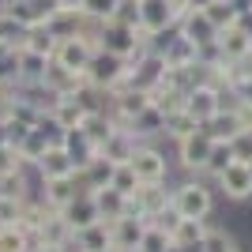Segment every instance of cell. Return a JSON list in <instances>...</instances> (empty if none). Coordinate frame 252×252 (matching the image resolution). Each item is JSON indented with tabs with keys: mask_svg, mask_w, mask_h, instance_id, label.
<instances>
[{
	"mask_svg": "<svg viewBox=\"0 0 252 252\" xmlns=\"http://www.w3.org/2000/svg\"><path fill=\"white\" fill-rule=\"evenodd\" d=\"M211 147H215V136L207 128H196L192 136H185L177 143V162L189 169L192 177H200V169L207 166V158H211Z\"/></svg>",
	"mask_w": 252,
	"mask_h": 252,
	"instance_id": "3",
	"label": "cell"
},
{
	"mask_svg": "<svg viewBox=\"0 0 252 252\" xmlns=\"http://www.w3.org/2000/svg\"><path fill=\"white\" fill-rule=\"evenodd\" d=\"M211 207H215V196L203 177H192L173 189V215H181V219H207Z\"/></svg>",
	"mask_w": 252,
	"mask_h": 252,
	"instance_id": "1",
	"label": "cell"
},
{
	"mask_svg": "<svg viewBox=\"0 0 252 252\" xmlns=\"http://www.w3.org/2000/svg\"><path fill=\"white\" fill-rule=\"evenodd\" d=\"M136 136H139V139H147V136H166V113H162L155 102H151L147 109L136 117Z\"/></svg>",
	"mask_w": 252,
	"mask_h": 252,
	"instance_id": "27",
	"label": "cell"
},
{
	"mask_svg": "<svg viewBox=\"0 0 252 252\" xmlns=\"http://www.w3.org/2000/svg\"><path fill=\"white\" fill-rule=\"evenodd\" d=\"M139 147H143V143H139L136 132H121V128H117L113 136L102 143V155L109 158V162H117V166H121V162H132Z\"/></svg>",
	"mask_w": 252,
	"mask_h": 252,
	"instance_id": "18",
	"label": "cell"
},
{
	"mask_svg": "<svg viewBox=\"0 0 252 252\" xmlns=\"http://www.w3.org/2000/svg\"><path fill=\"white\" fill-rule=\"evenodd\" d=\"M162 57H166L169 72H181V68H196V64H200V45L189 42L185 34L173 31V42L162 45Z\"/></svg>",
	"mask_w": 252,
	"mask_h": 252,
	"instance_id": "14",
	"label": "cell"
},
{
	"mask_svg": "<svg viewBox=\"0 0 252 252\" xmlns=\"http://www.w3.org/2000/svg\"><path fill=\"white\" fill-rule=\"evenodd\" d=\"M11 169H27V162H23L19 147L4 143V147H0V177H4V173H11Z\"/></svg>",
	"mask_w": 252,
	"mask_h": 252,
	"instance_id": "36",
	"label": "cell"
},
{
	"mask_svg": "<svg viewBox=\"0 0 252 252\" xmlns=\"http://www.w3.org/2000/svg\"><path fill=\"white\" fill-rule=\"evenodd\" d=\"M203 128H207L215 139H233L237 132H241V125H237V113H233V109H222V113H219V117H211Z\"/></svg>",
	"mask_w": 252,
	"mask_h": 252,
	"instance_id": "30",
	"label": "cell"
},
{
	"mask_svg": "<svg viewBox=\"0 0 252 252\" xmlns=\"http://www.w3.org/2000/svg\"><path fill=\"white\" fill-rule=\"evenodd\" d=\"M64 219L72 222V230H83V226H91V222L102 219V211H98V203H94L91 192H79V196L64 207Z\"/></svg>",
	"mask_w": 252,
	"mask_h": 252,
	"instance_id": "21",
	"label": "cell"
},
{
	"mask_svg": "<svg viewBox=\"0 0 252 252\" xmlns=\"http://www.w3.org/2000/svg\"><path fill=\"white\" fill-rule=\"evenodd\" d=\"M233 162H241V158H237V151H233V139H215L211 158H207V166L200 169V177H203V181H215L222 169H230Z\"/></svg>",
	"mask_w": 252,
	"mask_h": 252,
	"instance_id": "22",
	"label": "cell"
},
{
	"mask_svg": "<svg viewBox=\"0 0 252 252\" xmlns=\"http://www.w3.org/2000/svg\"><path fill=\"white\" fill-rule=\"evenodd\" d=\"M83 11L94 15V19H102V23H109L117 15V0H83Z\"/></svg>",
	"mask_w": 252,
	"mask_h": 252,
	"instance_id": "35",
	"label": "cell"
},
{
	"mask_svg": "<svg viewBox=\"0 0 252 252\" xmlns=\"http://www.w3.org/2000/svg\"><path fill=\"white\" fill-rule=\"evenodd\" d=\"M72 252H102V249H113V230H109V222L98 219L91 222V226H83V230H75L72 245H68Z\"/></svg>",
	"mask_w": 252,
	"mask_h": 252,
	"instance_id": "12",
	"label": "cell"
},
{
	"mask_svg": "<svg viewBox=\"0 0 252 252\" xmlns=\"http://www.w3.org/2000/svg\"><path fill=\"white\" fill-rule=\"evenodd\" d=\"M49 68H53V57H49V53H38V49H19V72H23L19 87H23V83H45Z\"/></svg>",
	"mask_w": 252,
	"mask_h": 252,
	"instance_id": "19",
	"label": "cell"
},
{
	"mask_svg": "<svg viewBox=\"0 0 252 252\" xmlns=\"http://www.w3.org/2000/svg\"><path fill=\"white\" fill-rule=\"evenodd\" d=\"M128 68H132V61H125V57H113V53L98 49L87 72H91V79H94V83H102V87H113L117 79H121V75L128 72Z\"/></svg>",
	"mask_w": 252,
	"mask_h": 252,
	"instance_id": "15",
	"label": "cell"
},
{
	"mask_svg": "<svg viewBox=\"0 0 252 252\" xmlns=\"http://www.w3.org/2000/svg\"><path fill=\"white\" fill-rule=\"evenodd\" d=\"M215 185H219V192L226 196V200H249L252 196V169H249V162H233L230 169H222L219 177H215Z\"/></svg>",
	"mask_w": 252,
	"mask_h": 252,
	"instance_id": "10",
	"label": "cell"
},
{
	"mask_svg": "<svg viewBox=\"0 0 252 252\" xmlns=\"http://www.w3.org/2000/svg\"><path fill=\"white\" fill-rule=\"evenodd\" d=\"M185 109H189V113L196 117L200 125H207L211 117H219V113H222V91L200 79V83L189 91V102H185Z\"/></svg>",
	"mask_w": 252,
	"mask_h": 252,
	"instance_id": "7",
	"label": "cell"
},
{
	"mask_svg": "<svg viewBox=\"0 0 252 252\" xmlns=\"http://www.w3.org/2000/svg\"><path fill=\"white\" fill-rule=\"evenodd\" d=\"M8 143V128H4V121H0V147Z\"/></svg>",
	"mask_w": 252,
	"mask_h": 252,
	"instance_id": "43",
	"label": "cell"
},
{
	"mask_svg": "<svg viewBox=\"0 0 252 252\" xmlns=\"http://www.w3.org/2000/svg\"><path fill=\"white\" fill-rule=\"evenodd\" d=\"M109 185H113L117 192H125V196H136L143 181H139V173H136V166H132V162H121V166L113 169V181H109Z\"/></svg>",
	"mask_w": 252,
	"mask_h": 252,
	"instance_id": "31",
	"label": "cell"
},
{
	"mask_svg": "<svg viewBox=\"0 0 252 252\" xmlns=\"http://www.w3.org/2000/svg\"><path fill=\"white\" fill-rule=\"evenodd\" d=\"M128 215H143V219H151V222L173 215V192H166V181L139 185L136 196H128Z\"/></svg>",
	"mask_w": 252,
	"mask_h": 252,
	"instance_id": "2",
	"label": "cell"
},
{
	"mask_svg": "<svg viewBox=\"0 0 252 252\" xmlns=\"http://www.w3.org/2000/svg\"><path fill=\"white\" fill-rule=\"evenodd\" d=\"M196 252H233V237L226 230H207V237Z\"/></svg>",
	"mask_w": 252,
	"mask_h": 252,
	"instance_id": "34",
	"label": "cell"
},
{
	"mask_svg": "<svg viewBox=\"0 0 252 252\" xmlns=\"http://www.w3.org/2000/svg\"><path fill=\"white\" fill-rule=\"evenodd\" d=\"M211 4H215V0H192V8H196V11H203V8H211Z\"/></svg>",
	"mask_w": 252,
	"mask_h": 252,
	"instance_id": "42",
	"label": "cell"
},
{
	"mask_svg": "<svg viewBox=\"0 0 252 252\" xmlns=\"http://www.w3.org/2000/svg\"><path fill=\"white\" fill-rule=\"evenodd\" d=\"M4 128H8V143H11V147H19V143H23V139H27V132H31V125H23V121H19V117H4Z\"/></svg>",
	"mask_w": 252,
	"mask_h": 252,
	"instance_id": "37",
	"label": "cell"
},
{
	"mask_svg": "<svg viewBox=\"0 0 252 252\" xmlns=\"http://www.w3.org/2000/svg\"><path fill=\"white\" fill-rule=\"evenodd\" d=\"M177 15H173V8H169L166 0H143V19H139V27L151 34V38H162L166 31H177Z\"/></svg>",
	"mask_w": 252,
	"mask_h": 252,
	"instance_id": "11",
	"label": "cell"
},
{
	"mask_svg": "<svg viewBox=\"0 0 252 252\" xmlns=\"http://www.w3.org/2000/svg\"><path fill=\"white\" fill-rule=\"evenodd\" d=\"M79 196V185L75 177H57V181H42V200L49 203L53 211H64L68 203Z\"/></svg>",
	"mask_w": 252,
	"mask_h": 252,
	"instance_id": "20",
	"label": "cell"
},
{
	"mask_svg": "<svg viewBox=\"0 0 252 252\" xmlns=\"http://www.w3.org/2000/svg\"><path fill=\"white\" fill-rule=\"evenodd\" d=\"M219 49L226 61H237V57H245V53L252 49V34L245 31L241 23L237 27H226V31H219Z\"/></svg>",
	"mask_w": 252,
	"mask_h": 252,
	"instance_id": "23",
	"label": "cell"
},
{
	"mask_svg": "<svg viewBox=\"0 0 252 252\" xmlns=\"http://www.w3.org/2000/svg\"><path fill=\"white\" fill-rule=\"evenodd\" d=\"M0 196H19V200H31V185H27V173L23 169H11L0 177Z\"/></svg>",
	"mask_w": 252,
	"mask_h": 252,
	"instance_id": "32",
	"label": "cell"
},
{
	"mask_svg": "<svg viewBox=\"0 0 252 252\" xmlns=\"http://www.w3.org/2000/svg\"><path fill=\"white\" fill-rule=\"evenodd\" d=\"M132 79H136V87H143V91H155V87L166 83L169 64H166V57H162V49H147L139 61H132Z\"/></svg>",
	"mask_w": 252,
	"mask_h": 252,
	"instance_id": "4",
	"label": "cell"
},
{
	"mask_svg": "<svg viewBox=\"0 0 252 252\" xmlns=\"http://www.w3.org/2000/svg\"><path fill=\"white\" fill-rule=\"evenodd\" d=\"M132 166H136V173H139V181H143V185H155V181H166V177H169L166 155H162V151H155V147H147V143L136 151Z\"/></svg>",
	"mask_w": 252,
	"mask_h": 252,
	"instance_id": "13",
	"label": "cell"
},
{
	"mask_svg": "<svg viewBox=\"0 0 252 252\" xmlns=\"http://www.w3.org/2000/svg\"><path fill=\"white\" fill-rule=\"evenodd\" d=\"M249 169H252V162H249Z\"/></svg>",
	"mask_w": 252,
	"mask_h": 252,
	"instance_id": "46",
	"label": "cell"
},
{
	"mask_svg": "<svg viewBox=\"0 0 252 252\" xmlns=\"http://www.w3.org/2000/svg\"><path fill=\"white\" fill-rule=\"evenodd\" d=\"M166 4H169V8H173V15H177V19H181V15H189V11H192V0H166Z\"/></svg>",
	"mask_w": 252,
	"mask_h": 252,
	"instance_id": "39",
	"label": "cell"
},
{
	"mask_svg": "<svg viewBox=\"0 0 252 252\" xmlns=\"http://www.w3.org/2000/svg\"><path fill=\"white\" fill-rule=\"evenodd\" d=\"M139 252H177V249H173V237H169V226H166V222H151L147 233H143Z\"/></svg>",
	"mask_w": 252,
	"mask_h": 252,
	"instance_id": "28",
	"label": "cell"
},
{
	"mask_svg": "<svg viewBox=\"0 0 252 252\" xmlns=\"http://www.w3.org/2000/svg\"><path fill=\"white\" fill-rule=\"evenodd\" d=\"M151 102L158 105V109H162V113H177V109H185V102H189V94H185V91H181V87H173L166 79V83L162 87H155V91H151Z\"/></svg>",
	"mask_w": 252,
	"mask_h": 252,
	"instance_id": "26",
	"label": "cell"
},
{
	"mask_svg": "<svg viewBox=\"0 0 252 252\" xmlns=\"http://www.w3.org/2000/svg\"><path fill=\"white\" fill-rule=\"evenodd\" d=\"M233 252H237V249H233Z\"/></svg>",
	"mask_w": 252,
	"mask_h": 252,
	"instance_id": "47",
	"label": "cell"
},
{
	"mask_svg": "<svg viewBox=\"0 0 252 252\" xmlns=\"http://www.w3.org/2000/svg\"><path fill=\"white\" fill-rule=\"evenodd\" d=\"M166 226H169V237H173V249L177 252H196L211 230L203 219H181V215H169Z\"/></svg>",
	"mask_w": 252,
	"mask_h": 252,
	"instance_id": "6",
	"label": "cell"
},
{
	"mask_svg": "<svg viewBox=\"0 0 252 252\" xmlns=\"http://www.w3.org/2000/svg\"><path fill=\"white\" fill-rule=\"evenodd\" d=\"M177 34H185V38H189V42H196V45H207V42H215V38H219V27L207 19V11H196V8H192L189 15H181Z\"/></svg>",
	"mask_w": 252,
	"mask_h": 252,
	"instance_id": "17",
	"label": "cell"
},
{
	"mask_svg": "<svg viewBox=\"0 0 252 252\" xmlns=\"http://www.w3.org/2000/svg\"><path fill=\"white\" fill-rule=\"evenodd\" d=\"M75 169H79V162H75V155L68 147H64L61 139L53 143L49 151H45V158L38 162V177L42 181H57V177H75Z\"/></svg>",
	"mask_w": 252,
	"mask_h": 252,
	"instance_id": "9",
	"label": "cell"
},
{
	"mask_svg": "<svg viewBox=\"0 0 252 252\" xmlns=\"http://www.w3.org/2000/svg\"><path fill=\"white\" fill-rule=\"evenodd\" d=\"M102 252H117V249H102Z\"/></svg>",
	"mask_w": 252,
	"mask_h": 252,
	"instance_id": "45",
	"label": "cell"
},
{
	"mask_svg": "<svg viewBox=\"0 0 252 252\" xmlns=\"http://www.w3.org/2000/svg\"><path fill=\"white\" fill-rule=\"evenodd\" d=\"M49 113H53V121L61 125V132H72V128H83V121H87L91 109H87L75 94H57V102H53Z\"/></svg>",
	"mask_w": 252,
	"mask_h": 252,
	"instance_id": "16",
	"label": "cell"
},
{
	"mask_svg": "<svg viewBox=\"0 0 252 252\" xmlns=\"http://www.w3.org/2000/svg\"><path fill=\"white\" fill-rule=\"evenodd\" d=\"M53 61L61 64V68H68V72H87L91 61H94V49H91L79 34H72V38H61V42H57Z\"/></svg>",
	"mask_w": 252,
	"mask_h": 252,
	"instance_id": "8",
	"label": "cell"
},
{
	"mask_svg": "<svg viewBox=\"0 0 252 252\" xmlns=\"http://www.w3.org/2000/svg\"><path fill=\"white\" fill-rule=\"evenodd\" d=\"M233 151H237L241 162H252V132H237L233 136Z\"/></svg>",
	"mask_w": 252,
	"mask_h": 252,
	"instance_id": "38",
	"label": "cell"
},
{
	"mask_svg": "<svg viewBox=\"0 0 252 252\" xmlns=\"http://www.w3.org/2000/svg\"><path fill=\"white\" fill-rule=\"evenodd\" d=\"M91 196H94V203H98V211H102L105 222H113V219H121V215H128V196H125V192H117L113 185H105V189L91 192Z\"/></svg>",
	"mask_w": 252,
	"mask_h": 252,
	"instance_id": "24",
	"label": "cell"
},
{
	"mask_svg": "<svg viewBox=\"0 0 252 252\" xmlns=\"http://www.w3.org/2000/svg\"><path fill=\"white\" fill-rule=\"evenodd\" d=\"M196 128H203V125L189 113V109H177V113H169V117H166V136L173 139V143H181L185 136H192Z\"/></svg>",
	"mask_w": 252,
	"mask_h": 252,
	"instance_id": "29",
	"label": "cell"
},
{
	"mask_svg": "<svg viewBox=\"0 0 252 252\" xmlns=\"http://www.w3.org/2000/svg\"><path fill=\"white\" fill-rule=\"evenodd\" d=\"M147 226H151V219H143V215H121V219H113L109 222V230H113V249L117 252H139Z\"/></svg>",
	"mask_w": 252,
	"mask_h": 252,
	"instance_id": "5",
	"label": "cell"
},
{
	"mask_svg": "<svg viewBox=\"0 0 252 252\" xmlns=\"http://www.w3.org/2000/svg\"><path fill=\"white\" fill-rule=\"evenodd\" d=\"M23 207H27V200H19V196H0V226L19 222L23 219Z\"/></svg>",
	"mask_w": 252,
	"mask_h": 252,
	"instance_id": "33",
	"label": "cell"
},
{
	"mask_svg": "<svg viewBox=\"0 0 252 252\" xmlns=\"http://www.w3.org/2000/svg\"><path fill=\"white\" fill-rule=\"evenodd\" d=\"M38 252H72V249H68V245H42Z\"/></svg>",
	"mask_w": 252,
	"mask_h": 252,
	"instance_id": "40",
	"label": "cell"
},
{
	"mask_svg": "<svg viewBox=\"0 0 252 252\" xmlns=\"http://www.w3.org/2000/svg\"><path fill=\"white\" fill-rule=\"evenodd\" d=\"M61 8H83V0H57Z\"/></svg>",
	"mask_w": 252,
	"mask_h": 252,
	"instance_id": "41",
	"label": "cell"
},
{
	"mask_svg": "<svg viewBox=\"0 0 252 252\" xmlns=\"http://www.w3.org/2000/svg\"><path fill=\"white\" fill-rule=\"evenodd\" d=\"M0 252H34V237L27 226L11 222V226H0Z\"/></svg>",
	"mask_w": 252,
	"mask_h": 252,
	"instance_id": "25",
	"label": "cell"
},
{
	"mask_svg": "<svg viewBox=\"0 0 252 252\" xmlns=\"http://www.w3.org/2000/svg\"><path fill=\"white\" fill-rule=\"evenodd\" d=\"M0 11H8V0H0Z\"/></svg>",
	"mask_w": 252,
	"mask_h": 252,
	"instance_id": "44",
	"label": "cell"
}]
</instances>
